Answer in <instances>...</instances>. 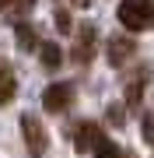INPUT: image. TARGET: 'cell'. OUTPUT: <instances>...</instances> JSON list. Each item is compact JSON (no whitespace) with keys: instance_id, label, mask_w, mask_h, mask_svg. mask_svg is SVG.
Returning <instances> with one entry per match:
<instances>
[{"instance_id":"obj_17","label":"cell","mask_w":154,"mask_h":158,"mask_svg":"<svg viewBox=\"0 0 154 158\" xmlns=\"http://www.w3.org/2000/svg\"><path fill=\"white\" fill-rule=\"evenodd\" d=\"M0 4H4V0H0Z\"/></svg>"},{"instance_id":"obj_15","label":"cell","mask_w":154,"mask_h":158,"mask_svg":"<svg viewBox=\"0 0 154 158\" xmlns=\"http://www.w3.org/2000/svg\"><path fill=\"white\" fill-rule=\"evenodd\" d=\"M140 134H144V141H147V144H154V116H151V113L144 116V127H140Z\"/></svg>"},{"instance_id":"obj_13","label":"cell","mask_w":154,"mask_h":158,"mask_svg":"<svg viewBox=\"0 0 154 158\" xmlns=\"http://www.w3.org/2000/svg\"><path fill=\"white\" fill-rule=\"evenodd\" d=\"M4 7H11L14 14H28L35 7V0H4Z\"/></svg>"},{"instance_id":"obj_12","label":"cell","mask_w":154,"mask_h":158,"mask_svg":"<svg viewBox=\"0 0 154 158\" xmlns=\"http://www.w3.org/2000/svg\"><path fill=\"white\" fill-rule=\"evenodd\" d=\"M53 21H56V32H63V35L74 28V21H70V11H56V14H53Z\"/></svg>"},{"instance_id":"obj_4","label":"cell","mask_w":154,"mask_h":158,"mask_svg":"<svg viewBox=\"0 0 154 158\" xmlns=\"http://www.w3.org/2000/svg\"><path fill=\"white\" fill-rule=\"evenodd\" d=\"M133 53H137V42L133 39H126V35H109V67L123 70Z\"/></svg>"},{"instance_id":"obj_11","label":"cell","mask_w":154,"mask_h":158,"mask_svg":"<svg viewBox=\"0 0 154 158\" xmlns=\"http://www.w3.org/2000/svg\"><path fill=\"white\" fill-rule=\"evenodd\" d=\"M91 151H95V158H123V151H119V144H112V141H109V137H102V134L95 137Z\"/></svg>"},{"instance_id":"obj_14","label":"cell","mask_w":154,"mask_h":158,"mask_svg":"<svg viewBox=\"0 0 154 158\" xmlns=\"http://www.w3.org/2000/svg\"><path fill=\"white\" fill-rule=\"evenodd\" d=\"M109 123H112V127H123V116H126V109L119 106V102H112V106H109Z\"/></svg>"},{"instance_id":"obj_5","label":"cell","mask_w":154,"mask_h":158,"mask_svg":"<svg viewBox=\"0 0 154 158\" xmlns=\"http://www.w3.org/2000/svg\"><path fill=\"white\" fill-rule=\"evenodd\" d=\"M70 98H74V88L67 85V81H56V85L46 88V95H42V106H46V113H63V109L70 106Z\"/></svg>"},{"instance_id":"obj_7","label":"cell","mask_w":154,"mask_h":158,"mask_svg":"<svg viewBox=\"0 0 154 158\" xmlns=\"http://www.w3.org/2000/svg\"><path fill=\"white\" fill-rule=\"evenodd\" d=\"M95 137H98V123H91V119H81V123L74 127V148L81 155H91Z\"/></svg>"},{"instance_id":"obj_6","label":"cell","mask_w":154,"mask_h":158,"mask_svg":"<svg viewBox=\"0 0 154 158\" xmlns=\"http://www.w3.org/2000/svg\"><path fill=\"white\" fill-rule=\"evenodd\" d=\"M147 81H151V67H140L130 81H126V106L130 109H137L144 102V85H147Z\"/></svg>"},{"instance_id":"obj_9","label":"cell","mask_w":154,"mask_h":158,"mask_svg":"<svg viewBox=\"0 0 154 158\" xmlns=\"http://www.w3.org/2000/svg\"><path fill=\"white\" fill-rule=\"evenodd\" d=\"M14 91H18V77H14V70L7 67H0V106H7V102L14 98Z\"/></svg>"},{"instance_id":"obj_2","label":"cell","mask_w":154,"mask_h":158,"mask_svg":"<svg viewBox=\"0 0 154 158\" xmlns=\"http://www.w3.org/2000/svg\"><path fill=\"white\" fill-rule=\"evenodd\" d=\"M18 123H21V134H25V144H28V155H32V158H42V155L49 151V134H46V127H42L32 113H25Z\"/></svg>"},{"instance_id":"obj_16","label":"cell","mask_w":154,"mask_h":158,"mask_svg":"<svg viewBox=\"0 0 154 158\" xmlns=\"http://www.w3.org/2000/svg\"><path fill=\"white\" fill-rule=\"evenodd\" d=\"M74 4H77V7H84V4H88V0H74Z\"/></svg>"},{"instance_id":"obj_10","label":"cell","mask_w":154,"mask_h":158,"mask_svg":"<svg viewBox=\"0 0 154 158\" xmlns=\"http://www.w3.org/2000/svg\"><path fill=\"white\" fill-rule=\"evenodd\" d=\"M14 35H18V46H21L25 53H35V49H39V39H35V28H32L28 21H18Z\"/></svg>"},{"instance_id":"obj_1","label":"cell","mask_w":154,"mask_h":158,"mask_svg":"<svg viewBox=\"0 0 154 158\" xmlns=\"http://www.w3.org/2000/svg\"><path fill=\"white\" fill-rule=\"evenodd\" d=\"M116 18L130 32H147L154 28V0H123L116 7Z\"/></svg>"},{"instance_id":"obj_8","label":"cell","mask_w":154,"mask_h":158,"mask_svg":"<svg viewBox=\"0 0 154 158\" xmlns=\"http://www.w3.org/2000/svg\"><path fill=\"white\" fill-rule=\"evenodd\" d=\"M39 60H42V70H60L63 49H60L56 42H42V46H39Z\"/></svg>"},{"instance_id":"obj_3","label":"cell","mask_w":154,"mask_h":158,"mask_svg":"<svg viewBox=\"0 0 154 158\" xmlns=\"http://www.w3.org/2000/svg\"><path fill=\"white\" fill-rule=\"evenodd\" d=\"M95 39H98V32H95V25L91 21H84L77 28V42H74V49H70V60L74 63H91V56H95Z\"/></svg>"}]
</instances>
